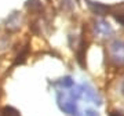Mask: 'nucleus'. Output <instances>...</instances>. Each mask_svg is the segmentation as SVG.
<instances>
[{
    "label": "nucleus",
    "instance_id": "f257e3e1",
    "mask_svg": "<svg viewBox=\"0 0 124 116\" xmlns=\"http://www.w3.org/2000/svg\"><path fill=\"white\" fill-rule=\"evenodd\" d=\"M109 58L115 65H123L124 64V41L113 40L109 44Z\"/></svg>",
    "mask_w": 124,
    "mask_h": 116
},
{
    "label": "nucleus",
    "instance_id": "f03ea898",
    "mask_svg": "<svg viewBox=\"0 0 124 116\" xmlns=\"http://www.w3.org/2000/svg\"><path fill=\"white\" fill-rule=\"evenodd\" d=\"M95 32L101 36H108L109 37V35L112 33V29L109 26V24H106L105 21H97L95 22Z\"/></svg>",
    "mask_w": 124,
    "mask_h": 116
},
{
    "label": "nucleus",
    "instance_id": "7ed1b4c3",
    "mask_svg": "<svg viewBox=\"0 0 124 116\" xmlns=\"http://www.w3.org/2000/svg\"><path fill=\"white\" fill-rule=\"evenodd\" d=\"M1 116H19L17 109H14L11 107H4L1 109Z\"/></svg>",
    "mask_w": 124,
    "mask_h": 116
},
{
    "label": "nucleus",
    "instance_id": "20e7f679",
    "mask_svg": "<svg viewBox=\"0 0 124 116\" xmlns=\"http://www.w3.org/2000/svg\"><path fill=\"white\" fill-rule=\"evenodd\" d=\"M63 87H70L72 84H73V82L70 80V77H65V79H62L61 82H59Z\"/></svg>",
    "mask_w": 124,
    "mask_h": 116
},
{
    "label": "nucleus",
    "instance_id": "39448f33",
    "mask_svg": "<svg viewBox=\"0 0 124 116\" xmlns=\"http://www.w3.org/2000/svg\"><path fill=\"white\" fill-rule=\"evenodd\" d=\"M110 116H121V115H120L119 112H113V113H110Z\"/></svg>",
    "mask_w": 124,
    "mask_h": 116
},
{
    "label": "nucleus",
    "instance_id": "423d86ee",
    "mask_svg": "<svg viewBox=\"0 0 124 116\" xmlns=\"http://www.w3.org/2000/svg\"><path fill=\"white\" fill-rule=\"evenodd\" d=\"M121 93L124 94V82H123V83H121Z\"/></svg>",
    "mask_w": 124,
    "mask_h": 116
}]
</instances>
